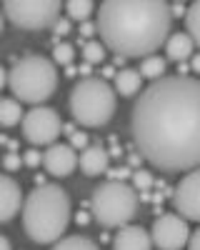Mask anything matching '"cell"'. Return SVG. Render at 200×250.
<instances>
[{
  "label": "cell",
  "mask_w": 200,
  "mask_h": 250,
  "mask_svg": "<svg viewBox=\"0 0 200 250\" xmlns=\"http://www.w3.org/2000/svg\"><path fill=\"white\" fill-rule=\"evenodd\" d=\"M188 250H200V228L190 235V243H188Z\"/></svg>",
  "instance_id": "30"
},
{
  "label": "cell",
  "mask_w": 200,
  "mask_h": 250,
  "mask_svg": "<svg viewBox=\"0 0 200 250\" xmlns=\"http://www.w3.org/2000/svg\"><path fill=\"white\" fill-rule=\"evenodd\" d=\"M40 163H43V153H40V150L30 148V150L23 153V165H28V168H38Z\"/></svg>",
  "instance_id": "25"
},
{
  "label": "cell",
  "mask_w": 200,
  "mask_h": 250,
  "mask_svg": "<svg viewBox=\"0 0 200 250\" xmlns=\"http://www.w3.org/2000/svg\"><path fill=\"white\" fill-rule=\"evenodd\" d=\"M93 10H95V5L90 0H70V3H65V13L75 23H88L93 18Z\"/></svg>",
  "instance_id": "19"
},
{
  "label": "cell",
  "mask_w": 200,
  "mask_h": 250,
  "mask_svg": "<svg viewBox=\"0 0 200 250\" xmlns=\"http://www.w3.org/2000/svg\"><path fill=\"white\" fill-rule=\"evenodd\" d=\"M133 185L138 190H148V188H153V175L148 170H133Z\"/></svg>",
  "instance_id": "24"
},
{
  "label": "cell",
  "mask_w": 200,
  "mask_h": 250,
  "mask_svg": "<svg viewBox=\"0 0 200 250\" xmlns=\"http://www.w3.org/2000/svg\"><path fill=\"white\" fill-rule=\"evenodd\" d=\"M113 250H153V238L145 228L130 223L115 233Z\"/></svg>",
  "instance_id": "13"
},
{
  "label": "cell",
  "mask_w": 200,
  "mask_h": 250,
  "mask_svg": "<svg viewBox=\"0 0 200 250\" xmlns=\"http://www.w3.org/2000/svg\"><path fill=\"white\" fill-rule=\"evenodd\" d=\"M78 165H80V155L68 143H55V145H50V148L43 153V168L53 178H68V175H73Z\"/></svg>",
  "instance_id": "11"
},
{
  "label": "cell",
  "mask_w": 200,
  "mask_h": 250,
  "mask_svg": "<svg viewBox=\"0 0 200 250\" xmlns=\"http://www.w3.org/2000/svg\"><path fill=\"white\" fill-rule=\"evenodd\" d=\"M165 68H168V62H165V58H160V55H148V58H143V62H140V68H138V73L143 75V78H148V80H160V78H165Z\"/></svg>",
  "instance_id": "18"
},
{
  "label": "cell",
  "mask_w": 200,
  "mask_h": 250,
  "mask_svg": "<svg viewBox=\"0 0 200 250\" xmlns=\"http://www.w3.org/2000/svg\"><path fill=\"white\" fill-rule=\"evenodd\" d=\"M20 165H23V155H18V153H8V155L3 158V168H5L8 173H15Z\"/></svg>",
  "instance_id": "26"
},
{
  "label": "cell",
  "mask_w": 200,
  "mask_h": 250,
  "mask_svg": "<svg viewBox=\"0 0 200 250\" xmlns=\"http://www.w3.org/2000/svg\"><path fill=\"white\" fill-rule=\"evenodd\" d=\"M118 93L103 78H83L70 90V115L83 128H103L115 115Z\"/></svg>",
  "instance_id": "5"
},
{
  "label": "cell",
  "mask_w": 200,
  "mask_h": 250,
  "mask_svg": "<svg viewBox=\"0 0 200 250\" xmlns=\"http://www.w3.org/2000/svg\"><path fill=\"white\" fill-rule=\"evenodd\" d=\"M58 0H8L3 13L20 30H48L60 20Z\"/></svg>",
  "instance_id": "7"
},
{
  "label": "cell",
  "mask_w": 200,
  "mask_h": 250,
  "mask_svg": "<svg viewBox=\"0 0 200 250\" xmlns=\"http://www.w3.org/2000/svg\"><path fill=\"white\" fill-rule=\"evenodd\" d=\"M108 165H110V153L103 148V145H88V148L80 153L78 168L88 178H98V175H103L108 170Z\"/></svg>",
  "instance_id": "14"
},
{
  "label": "cell",
  "mask_w": 200,
  "mask_h": 250,
  "mask_svg": "<svg viewBox=\"0 0 200 250\" xmlns=\"http://www.w3.org/2000/svg\"><path fill=\"white\" fill-rule=\"evenodd\" d=\"M190 70L195 75H200V55H193V62H190Z\"/></svg>",
  "instance_id": "32"
},
{
  "label": "cell",
  "mask_w": 200,
  "mask_h": 250,
  "mask_svg": "<svg viewBox=\"0 0 200 250\" xmlns=\"http://www.w3.org/2000/svg\"><path fill=\"white\" fill-rule=\"evenodd\" d=\"M8 85V70L3 68V65H0V90H3Z\"/></svg>",
  "instance_id": "33"
},
{
  "label": "cell",
  "mask_w": 200,
  "mask_h": 250,
  "mask_svg": "<svg viewBox=\"0 0 200 250\" xmlns=\"http://www.w3.org/2000/svg\"><path fill=\"white\" fill-rule=\"evenodd\" d=\"M128 178H133V173H130V168H125V165H123V168H118V170H113V180H128Z\"/></svg>",
  "instance_id": "29"
},
{
  "label": "cell",
  "mask_w": 200,
  "mask_h": 250,
  "mask_svg": "<svg viewBox=\"0 0 200 250\" xmlns=\"http://www.w3.org/2000/svg\"><path fill=\"white\" fill-rule=\"evenodd\" d=\"M23 118H25V113H23L20 100L0 98V125H3V128H13V125L23 123Z\"/></svg>",
  "instance_id": "17"
},
{
  "label": "cell",
  "mask_w": 200,
  "mask_h": 250,
  "mask_svg": "<svg viewBox=\"0 0 200 250\" xmlns=\"http://www.w3.org/2000/svg\"><path fill=\"white\" fill-rule=\"evenodd\" d=\"M83 60L88 65H98L105 60V45L100 40H85L83 43Z\"/></svg>",
  "instance_id": "22"
},
{
  "label": "cell",
  "mask_w": 200,
  "mask_h": 250,
  "mask_svg": "<svg viewBox=\"0 0 200 250\" xmlns=\"http://www.w3.org/2000/svg\"><path fill=\"white\" fill-rule=\"evenodd\" d=\"M68 30H70V20H63V18H60L58 23H55V28H53L55 35H65Z\"/></svg>",
  "instance_id": "28"
},
{
  "label": "cell",
  "mask_w": 200,
  "mask_h": 250,
  "mask_svg": "<svg viewBox=\"0 0 200 250\" xmlns=\"http://www.w3.org/2000/svg\"><path fill=\"white\" fill-rule=\"evenodd\" d=\"M173 205L180 218L200 223V168L180 178L173 190Z\"/></svg>",
  "instance_id": "10"
},
{
  "label": "cell",
  "mask_w": 200,
  "mask_h": 250,
  "mask_svg": "<svg viewBox=\"0 0 200 250\" xmlns=\"http://www.w3.org/2000/svg\"><path fill=\"white\" fill-rule=\"evenodd\" d=\"M3 20H5V15L0 13V33H3Z\"/></svg>",
  "instance_id": "36"
},
{
  "label": "cell",
  "mask_w": 200,
  "mask_h": 250,
  "mask_svg": "<svg viewBox=\"0 0 200 250\" xmlns=\"http://www.w3.org/2000/svg\"><path fill=\"white\" fill-rule=\"evenodd\" d=\"M130 133L140 158L163 173L200 168V80L165 75L138 95Z\"/></svg>",
  "instance_id": "1"
},
{
  "label": "cell",
  "mask_w": 200,
  "mask_h": 250,
  "mask_svg": "<svg viewBox=\"0 0 200 250\" xmlns=\"http://www.w3.org/2000/svg\"><path fill=\"white\" fill-rule=\"evenodd\" d=\"M113 88L118 95H123V98H133V95H140V90H143V75H140L138 70L133 68H123L120 73H115L113 78Z\"/></svg>",
  "instance_id": "16"
},
{
  "label": "cell",
  "mask_w": 200,
  "mask_h": 250,
  "mask_svg": "<svg viewBox=\"0 0 200 250\" xmlns=\"http://www.w3.org/2000/svg\"><path fill=\"white\" fill-rule=\"evenodd\" d=\"M78 223H80V225H85V223H88V215H85V213H80V215H78Z\"/></svg>",
  "instance_id": "35"
},
{
  "label": "cell",
  "mask_w": 200,
  "mask_h": 250,
  "mask_svg": "<svg viewBox=\"0 0 200 250\" xmlns=\"http://www.w3.org/2000/svg\"><path fill=\"white\" fill-rule=\"evenodd\" d=\"M190 228L188 220L180 218L178 213H163L150 228L153 245L160 250H183L190 243Z\"/></svg>",
  "instance_id": "9"
},
{
  "label": "cell",
  "mask_w": 200,
  "mask_h": 250,
  "mask_svg": "<svg viewBox=\"0 0 200 250\" xmlns=\"http://www.w3.org/2000/svg\"><path fill=\"white\" fill-rule=\"evenodd\" d=\"M8 88L15 100L28 105H43L58 88V68L45 55H25L8 70Z\"/></svg>",
  "instance_id": "4"
},
{
  "label": "cell",
  "mask_w": 200,
  "mask_h": 250,
  "mask_svg": "<svg viewBox=\"0 0 200 250\" xmlns=\"http://www.w3.org/2000/svg\"><path fill=\"white\" fill-rule=\"evenodd\" d=\"M93 33H98L95 25H90V23H83V25H80V35H93Z\"/></svg>",
  "instance_id": "31"
},
{
  "label": "cell",
  "mask_w": 200,
  "mask_h": 250,
  "mask_svg": "<svg viewBox=\"0 0 200 250\" xmlns=\"http://www.w3.org/2000/svg\"><path fill=\"white\" fill-rule=\"evenodd\" d=\"M73 215L70 195L55 183L38 185L25 195L23 203V230L33 243L55 245L63 240Z\"/></svg>",
  "instance_id": "3"
},
{
  "label": "cell",
  "mask_w": 200,
  "mask_h": 250,
  "mask_svg": "<svg viewBox=\"0 0 200 250\" xmlns=\"http://www.w3.org/2000/svg\"><path fill=\"white\" fill-rule=\"evenodd\" d=\"M23 190L15 178L0 173V223H10L23 210Z\"/></svg>",
  "instance_id": "12"
},
{
  "label": "cell",
  "mask_w": 200,
  "mask_h": 250,
  "mask_svg": "<svg viewBox=\"0 0 200 250\" xmlns=\"http://www.w3.org/2000/svg\"><path fill=\"white\" fill-rule=\"evenodd\" d=\"M0 250H13V245H10V240L5 235H0Z\"/></svg>",
  "instance_id": "34"
},
{
  "label": "cell",
  "mask_w": 200,
  "mask_h": 250,
  "mask_svg": "<svg viewBox=\"0 0 200 250\" xmlns=\"http://www.w3.org/2000/svg\"><path fill=\"white\" fill-rule=\"evenodd\" d=\"M193 50H195V43L188 33H170L168 43H165V55L168 60H175V62H185L188 58H193Z\"/></svg>",
  "instance_id": "15"
},
{
  "label": "cell",
  "mask_w": 200,
  "mask_h": 250,
  "mask_svg": "<svg viewBox=\"0 0 200 250\" xmlns=\"http://www.w3.org/2000/svg\"><path fill=\"white\" fill-rule=\"evenodd\" d=\"M70 145H73V148H88V135L83 133V130H78V133H73L70 135Z\"/></svg>",
  "instance_id": "27"
},
{
  "label": "cell",
  "mask_w": 200,
  "mask_h": 250,
  "mask_svg": "<svg viewBox=\"0 0 200 250\" xmlns=\"http://www.w3.org/2000/svg\"><path fill=\"white\" fill-rule=\"evenodd\" d=\"M185 33L193 38V43L200 48V0L193 3L185 13Z\"/></svg>",
  "instance_id": "21"
},
{
  "label": "cell",
  "mask_w": 200,
  "mask_h": 250,
  "mask_svg": "<svg viewBox=\"0 0 200 250\" xmlns=\"http://www.w3.org/2000/svg\"><path fill=\"white\" fill-rule=\"evenodd\" d=\"M140 198L135 193V188L123 183V180H105L103 185H98L90 198V210L95 220L103 228H125L130 220L138 215Z\"/></svg>",
  "instance_id": "6"
},
{
  "label": "cell",
  "mask_w": 200,
  "mask_h": 250,
  "mask_svg": "<svg viewBox=\"0 0 200 250\" xmlns=\"http://www.w3.org/2000/svg\"><path fill=\"white\" fill-rule=\"evenodd\" d=\"M60 133H63V120H60L58 110L48 105H35L23 118V138L35 148L38 145H45V148L55 145Z\"/></svg>",
  "instance_id": "8"
},
{
  "label": "cell",
  "mask_w": 200,
  "mask_h": 250,
  "mask_svg": "<svg viewBox=\"0 0 200 250\" xmlns=\"http://www.w3.org/2000/svg\"><path fill=\"white\" fill-rule=\"evenodd\" d=\"M53 250H100L98 243H93L90 238H83V235H68L63 240H58L53 245Z\"/></svg>",
  "instance_id": "20"
},
{
  "label": "cell",
  "mask_w": 200,
  "mask_h": 250,
  "mask_svg": "<svg viewBox=\"0 0 200 250\" xmlns=\"http://www.w3.org/2000/svg\"><path fill=\"white\" fill-rule=\"evenodd\" d=\"M170 23V5L160 0H108L98 8L95 28L118 58H148L168 43Z\"/></svg>",
  "instance_id": "2"
},
{
  "label": "cell",
  "mask_w": 200,
  "mask_h": 250,
  "mask_svg": "<svg viewBox=\"0 0 200 250\" xmlns=\"http://www.w3.org/2000/svg\"><path fill=\"white\" fill-rule=\"evenodd\" d=\"M73 55H75V48L70 43H58L55 50H53V62L55 65H70Z\"/></svg>",
  "instance_id": "23"
}]
</instances>
